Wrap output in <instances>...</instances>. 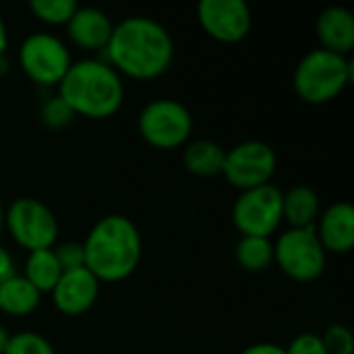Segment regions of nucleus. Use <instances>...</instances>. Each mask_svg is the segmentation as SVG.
Instances as JSON below:
<instances>
[{
	"mask_svg": "<svg viewBox=\"0 0 354 354\" xmlns=\"http://www.w3.org/2000/svg\"><path fill=\"white\" fill-rule=\"evenodd\" d=\"M39 118H41V122H44L48 129H62V127H66V124L75 118V114H73V110L62 102V97L56 93V95L48 97V100L41 104V108H39Z\"/></svg>",
	"mask_w": 354,
	"mask_h": 354,
	"instance_id": "obj_23",
	"label": "nucleus"
},
{
	"mask_svg": "<svg viewBox=\"0 0 354 354\" xmlns=\"http://www.w3.org/2000/svg\"><path fill=\"white\" fill-rule=\"evenodd\" d=\"M324 251L315 228H286L274 243V263L295 282H315L326 270Z\"/></svg>",
	"mask_w": 354,
	"mask_h": 354,
	"instance_id": "obj_7",
	"label": "nucleus"
},
{
	"mask_svg": "<svg viewBox=\"0 0 354 354\" xmlns=\"http://www.w3.org/2000/svg\"><path fill=\"white\" fill-rule=\"evenodd\" d=\"M2 354H56V348L37 332H17L10 334L8 344Z\"/></svg>",
	"mask_w": 354,
	"mask_h": 354,
	"instance_id": "obj_22",
	"label": "nucleus"
},
{
	"mask_svg": "<svg viewBox=\"0 0 354 354\" xmlns=\"http://www.w3.org/2000/svg\"><path fill=\"white\" fill-rule=\"evenodd\" d=\"M278 170V156L272 145L259 139H249L226 149L222 174L226 183L239 191L270 185Z\"/></svg>",
	"mask_w": 354,
	"mask_h": 354,
	"instance_id": "obj_9",
	"label": "nucleus"
},
{
	"mask_svg": "<svg viewBox=\"0 0 354 354\" xmlns=\"http://www.w3.org/2000/svg\"><path fill=\"white\" fill-rule=\"evenodd\" d=\"M106 50V62L122 77L151 81L162 77L174 60L170 31L147 15H131L114 25Z\"/></svg>",
	"mask_w": 354,
	"mask_h": 354,
	"instance_id": "obj_1",
	"label": "nucleus"
},
{
	"mask_svg": "<svg viewBox=\"0 0 354 354\" xmlns=\"http://www.w3.org/2000/svg\"><path fill=\"white\" fill-rule=\"evenodd\" d=\"M12 276H17L15 259H12V255L8 253V249L0 245V282L8 280V278H12Z\"/></svg>",
	"mask_w": 354,
	"mask_h": 354,
	"instance_id": "obj_27",
	"label": "nucleus"
},
{
	"mask_svg": "<svg viewBox=\"0 0 354 354\" xmlns=\"http://www.w3.org/2000/svg\"><path fill=\"white\" fill-rule=\"evenodd\" d=\"M4 226L12 241L27 253L52 249L60 232L54 212L35 197L15 199L4 209Z\"/></svg>",
	"mask_w": 354,
	"mask_h": 354,
	"instance_id": "obj_6",
	"label": "nucleus"
},
{
	"mask_svg": "<svg viewBox=\"0 0 354 354\" xmlns=\"http://www.w3.org/2000/svg\"><path fill=\"white\" fill-rule=\"evenodd\" d=\"M54 255L62 268V272H71V270H79L85 268V253H83V243H60L54 245Z\"/></svg>",
	"mask_w": 354,
	"mask_h": 354,
	"instance_id": "obj_25",
	"label": "nucleus"
},
{
	"mask_svg": "<svg viewBox=\"0 0 354 354\" xmlns=\"http://www.w3.org/2000/svg\"><path fill=\"white\" fill-rule=\"evenodd\" d=\"M39 301L41 292L19 274L0 282V311L10 317L31 315L39 307Z\"/></svg>",
	"mask_w": 354,
	"mask_h": 354,
	"instance_id": "obj_18",
	"label": "nucleus"
},
{
	"mask_svg": "<svg viewBox=\"0 0 354 354\" xmlns=\"http://www.w3.org/2000/svg\"><path fill=\"white\" fill-rule=\"evenodd\" d=\"M4 230V207H2V203H0V232Z\"/></svg>",
	"mask_w": 354,
	"mask_h": 354,
	"instance_id": "obj_31",
	"label": "nucleus"
},
{
	"mask_svg": "<svg viewBox=\"0 0 354 354\" xmlns=\"http://www.w3.org/2000/svg\"><path fill=\"white\" fill-rule=\"evenodd\" d=\"M241 354H286V351L284 346L274 344V342H257V344L247 346Z\"/></svg>",
	"mask_w": 354,
	"mask_h": 354,
	"instance_id": "obj_28",
	"label": "nucleus"
},
{
	"mask_svg": "<svg viewBox=\"0 0 354 354\" xmlns=\"http://www.w3.org/2000/svg\"><path fill=\"white\" fill-rule=\"evenodd\" d=\"M324 346L328 354H353L354 353V340L353 332L342 326V324H332L324 334H322Z\"/></svg>",
	"mask_w": 354,
	"mask_h": 354,
	"instance_id": "obj_24",
	"label": "nucleus"
},
{
	"mask_svg": "<svg viewBox=\"0 0 354 354\" xmlns=\"http://www.w3.org/2000/svg\"><path fill=\"white\" fill-rule=\"evenodd\" d=\"M64 27H66L68 39L77 48L97 52L108 46L114 23L108 17V12H104L102 8L77 6V10L73 12V17L68 19V23Z\"/></svg>",
	"mask_w": 354,
	"mask_h": 354,
	"instance_id": "obj_14",
	"label": "nucleus"
},
{
	"mask_svg": "<svg viewBox=\"0 0 354 354\" xmlns=\"http://www.w3.org/2000/svg\"><path fill=\"white\" fill-rule=\"evenodd\" d=\"M50 295L54 307L62 315H83L95 305L100 297V280L87 268L62 272L60 280L56 282Z\"/></svg>",
	"mask_w": 354,
	"mask_h": 354,
	"instance_id": "obj_12",
	"label": "nucleus"
},
{
	"mask_svg": "<svg viewBox=\"0 0 354 354\" xmlns=\"http://www.w3.org/2000/svg\"><path fill=\"white\" fill-rule=\"evenodd\" d=\"M85 268L102 282H122L141 263L143 241L137 224L120 214L104 216L83 241Z\"/></svg>",
	"mask_w": 354,
	"mask_h": 354,
	"instance_id": "obj_2",
	"label": "nucleus"
},
{
	"mask_svg": "<svg viewBox=\"0 0 354 354\" xmlns=\"http://www.w3.org/2000/svg\"><path fill=\"white\" fill-rule=\"evenodd\" d=\"M71 64V50L56 33L33 31L19 46V66L41 87H58Z\"/></svg>",
	"mask_w": 354,
	"mask_h": 354,
	"instance_id": "obj_8",
	"label": "nucleus"
},
{
	"mask_svg": "<svg viewBox=\"0 0 354 354\" xmlns=\"http://www.w3.org/2000/svg\"><path fill=\"white\" fill-rule=\"evenodd\" d=\"M58 95L75 116L104 120L122 108L124 83L106 60L83 58L66 71L58 83Z\"/></svg>",
	"mask_w": 354,
	"mask_h": 354,
	"instance_id": "obj_3",
	"label": "nucleus"
},
{
	"mask_svg": "<svg viewBox=\"0 0 354 354\" xmlns=\"http://www.w3.org/2000/svg\"><path fill=\"white\" fill-rule=\"evenodd\" d=\"M315 33L324 50L348 56L354 48V17L346 6H328L315 21Z\"/></svg>",
	"mask_w": 354,
	"mask_h": 354,
	"instance_id": "obj_15",
	"label": "nucleus"
},
{
	"mask_svg": "<svg viewBox=\"0 0 354 354\" xmlns=\"http://www.w3.org/2000/svg\"><path fill=\"white\" fill-rule=\"evenodd\" d=\"M313 228L326 253H348L354 247V207L348 201L328 205L319 214Z\"/></svg>",
	"mask_w": 354,
	"mask_h": 354,
	"instance_id": "obj_13",
	"label": "nucleus"
},
{
	"mask_svg": "<svg viewBox=\"0 0 354 354\" xmlns=\"http://www.w3.org/2000/svg\"><path fill=\"white\" fill-rule=\"evenodd\" d=\"M319 214L322 201L311 187L297 185L282 193V222H286L288 228H311Z\"/></svg>",
	"mask_w": 354,
	"mask_h": 354,
	"instance_id": "obj_16",
	"label": "nucleus"
},
{
	"mask_svg": "<svg viewBox=\"0 0 354 354\" xmlns=\"http://www.w3.org/2000/svg\"><path fill=\"white\" fill-rule=\"evenodd\" d=\"M141 137L156 149L185 147L193 135L191 110L172 97H158L143 106L137 118Z\"/></svg>",
	"mask_w": 354,
	"mask_h": 354,
	"instance_id": "obj_5",
	"label": "nucleus"
},
{
	"mask_svg": "<svg viewBox=\"0 0 354 354\" xmlns=\"http://www.w3.org/2000/svg\"><path fill=\"white\" fill-rule=\"evenodd\" d=\"M230 216L241 236L270 239L282 224V191L272 183L241 191Z\"/></svg>",
	"mask_w": 354,
	"mask_h": 354,
	"instance_id": "obj_10",
	"label": "nucleus"
},
{
	"mask_svg": "<svg viewBox=\"0 0 354 354\" xmlns=\"http://www.w3.org/2000/svg\"><path fill=\"white\" fill-rule=\"evenodd\" d=\"M226 149L212 141V139H197L189 141L183 149V164L185 168L201 178H212L222 174Z\"/></svg>",
	"mask_w": 354,
	"mask_h": 354,
	"instance_id": "obj_17",
	"label": "nucleus"
},
{
	"mask_svg": "<svg viewBox=\"0 0 354 354\" xmlns=\"http://www.w3.org/2000/svg\"><path fill=\"white\" fill-rule=\"evenodd\" d=\"M284 351H286V354H328L322 336L313 334V332L299 334L297 338H292V342Z\"/></svg>",
	"mask_w": 354,
	"mask_h": 354,
	"instance_id": "obj_26",
	"label": "nucleus"
},
{
	"mask_svg": "<svg viewBox=\"0 0 354 354\" xmlns=\"http://www.w3.org/2000/svg\"><path fill=\"white\" fill-rule=\"evenodd\" d=\"M197 21L212 39L222 44L243 41L253 27V15L245 0H201Z\"/></svg>",
	"mask_w": 354,
	"mask_h": 354,
	"instance_id": "obj_11",
	"label": "nucleus"
},
{
	"mask_svg": "<svg viewBox=\"0 0 354 354\" xmlns=\"http://www.w3.org/2000/svg\"><path fill=\"white\" fill-rule=\"evenodd\" d=\"M234 257L247 272H266L274 263V243L261 236H241L234 247Z\"/></svg>",
	"mask_w": 354,
	"mask_h": 354,
	"instance_id": "obj_20",
	"label": "nucleus"
},
{
	"mask_svg": "<svg viewBox=\"0 0 354 354\" xmlns=\"http://www.w3.org/2000/svg\"><path fill=\"white\" fill-rule=\"evenodd\" d=\"M6 50H8V27L4 17L0 15V58H4Z\"/></svg>",
	"mask_w": 354,
	"mask_h": 354,
	"instance_id": "obj_29",
	"label": "nucleus"
},
{
	"mask_svg": "<svg viewBox=\"0 0 354 354\" xmlns=\"http://www.w3.org/2000/svg\"><path fill=\"white\" fill-rule=\"evenodd\" d=\"M60 276H62V268L54 255V247L41 249V251H31L27 255V261L23 268V278L41 295L52 292V288L56 286Z\"/></svg>",
	"mask_w": 354,
	"mask_h": 354,
	"instance_id": "obj_19",
	"label": "nucleus"
},
{
	"mask_svg": "<svg viewBox=\"0 0 354 354\" xmlns=\"http://www.w3.org/2000/svg\"><path fill=\"white\" fill-rule=\"evenodd\" d=\"M8 338H10L8 330L0 324V354L4 353V348H6V344H8Z\"/></svg>",
	"mask_w": 354,
	"mask_h": 354,
	"instance_id": "obj_30",
	"label": "nucleus"
},
{
	"mask_svg": "<svg viewBox=\"0 0 354 354\" xmlns=\"http://www.w3.org/2000/svg\"><path fill=\"white\" fill-rule=\"evenodd\" d=\"M353 60L348 56L315 48L307 52L295 68V91L307 104H328L336 100L353 81Z\"/></svg>",
	"mask_w": 354,
	"mask_h": 354,
	"instance_id": "obj_4",
	"label": "nucleus"
},
{
	"mask_svg": "<svg viewBox=\"0 0 354 354\" xmlns=\"http://www.w3.org/2000/svg\"><path fill=\"white\" fill-rule=\"evenodd\" d=\"M75 0H31L29 10L33 17L46 25H66L73 12L77 10Z\"/></svg>",
	"mask_w": 354,
	"mask_h": 354,
	"instance_id": "obj_21",
	"label": "nucleus"
}]
</instances>
